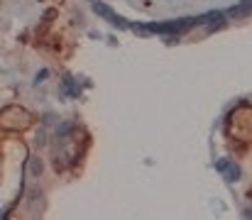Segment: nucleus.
<instances>
[{
  "instance_id": "obj_1",
  "label": "nucleus",
  "mask_w": 252,
  "mask_h": 220,
  "mask_svg": "<svg viewBox=\"0 0 252 220\" xmlns=\"http://www.w3.org/2000/svg\"><path fill=\"white\" fill-rule=\"evenodd\" d=\"M93 10H95V12H98L103 20H108L110 25H115V27H120V30H127V27H132V22H127V20L118 17V15H115V12H113L108 5H103V2H98V0L93 2Z\"/></svg>"
},
{
  "instance_id": "obj_2",
  "label": "nucleus",
  "mask_w": 252,
  "mask_h": 220,
  "mask_svg": "<svg viewBox=\"0 0 252 220\" xmlns=\"http://www.w3.org/2000/svg\"><path fill=\"white\" fill-rule=\"evenodd\" d=\"M218 171H220V174L225 176V181H230V184L240 179V169H238L233 161H225V159H220V161H218Z\"/></svg>"
},
{
  "instance_id": "obj_3",
  "label": "nucleus",
  "mask_w": 252,
  "mask_h": 220,
  "mask_svg": "<svg viewBox=\"0 0 252 220\" xmlns=\"http://www.w3.org/2000/svg\"><path fill=\"white\" fill-rule=\"evenodd\" d=\"M252 10V0H243L240 5H235L230 12H228V17H240V15H245V12H250Z\"/></svg>"
},
{
  "instance_id": "obj_4",
  "label": "nucleus",
  "mask_w": 252,
  "mask_h": 220,
  "mask_svg": "<svg viewBox=\"0 0 252 220\" xmlns=\"http://www.w3.org/2000/svg\"><path fill=\"white\" fill-rule=\"evenodd\" d=\"M64 86H66V93L76 95V86H74V81H71V78H64Z\"/></svg>"
}]
</instances>
